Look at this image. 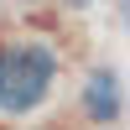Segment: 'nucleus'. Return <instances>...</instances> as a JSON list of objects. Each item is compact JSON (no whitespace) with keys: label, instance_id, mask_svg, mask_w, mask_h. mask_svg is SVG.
<instances>
[{"label":"nucleus","instance_id":"nucleus-1","mask_svg":"<svg viewBox=\"0 0 130 130\" xmlns=\"http://www.w3.org/2000/svg\"><path fill=\"white\" fill-rule=\"evenodd\" d=\"M57 78V52L42 42H21V47L0 52V115H31L52 94Z\"/></svg>","mask_w":130,"mask_h":130},{"label":"nucleus","instance_id":"nucleus-2","mask_svg":"<svg viewBox=\"0 0 130 130\" xmlns=\"http://www.w3.org/2000/svg\"><path fill=\"white\" fill-rule=\"evenodd\" d=\"M83 109H89V120H99V125H109V120L125 115V83H120L115 68H99V73L89 78V89H83Z\"/></svg>","mask_w":130,"mask_h":130},{"label":"nucleus","instance_id":"nucleus-3","mask_svg":"<svg viewBox=\"0 0 130 130\" xmlns=\"http://www.w3.org/2000/svg\"><path fill=\"white\" fill-rule=\"evenodd\" d=\"M73 5H89V0H73Z\"/></svg>","mask_w":130,"mask_h":130}]
</instances>
